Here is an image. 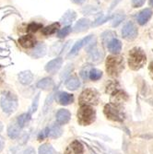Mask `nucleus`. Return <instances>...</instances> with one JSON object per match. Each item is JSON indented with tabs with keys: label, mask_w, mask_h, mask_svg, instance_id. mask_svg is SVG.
Listing matches in <instances>:
<instances>
[{
	"label": "nucleus",
	"mask_w": 153,
	"mask_h": 154,
	"mask_svg": "<svg viewBox=\"0 0 153 154\" xmlns=\"http://www.w3.org/2000/svg\"><path fill=\"white\" fill-rule=\"evenodd\" d=\"M106 72L110 77L117 78L124 69V60L121 55H109L105 62Z\"/></svg>",
	"instance_id": "obj_1"
},
{
	"label": "nucleus",
	"mask_w": 153,
	"mask_h": 154,
	"mask_svg": "<svg viewBox=\"0 0 153 154\" xmlns=\"http://www.w3.org/2000/svg\"><path fill=\"white\" fill-rule=\"evenodd\" d=\"M147 62V57L145 52L139 47H134L128 54V66L132 70H138Z\"/></svg>",
	"instance_id": "obj_2"
},
{
	"label": "nucleus",
	"mask_w": 153,
	"mask_h": 154,
	"mask_svg": "<svg viewBox=\"0 0 153 154\" xmlns=\"http://www.w3.org/2000/svg\"><path fill=\"white\" fill-rule=\"evenodd\" d=\"M78 122L81 125H90L96 119V111L90 105H82L77 114Z\"/></svg>",
	"instance_id": "obj_3"
},
{
	"label": "nucleus",
	"mask_w": 153,
	"mask_h": 154,
	"mask_svg": "<svg viewBox=\"0 0 153 154\" xmlns=\"http://www.w3.org/2000/svg\"><path fill=\"white\" fill-rule=\"evenodd\" d=\"M100 95L96 90L86 89L84 90L78 98V103L82 105H96L99 103Z\"/></svg>",
	"instance_id": "obj_4"
},
{
	"label": "nucleus",
	"mask_w": 153,
	"mask_h": 154,
	"mask_svg": "<svg viewBox=\"0 0 153 154\" xmlns=\"http://www.w3.org/2000/svg\"><path fill=\"white\" fill-rule=\"evenodd\" d=\"M0 104H1V107L5 113L11 114L13 112H15L18 107V99L15 94L7 91L1 96Z\"/></svg>",
	"instance_id": "obj_5"
},
{
	"label": "nucleus",
	"mask_w": 153,
	"mask_h": 154,
	"mask_svg": "<svg viewBox=\"0 0 153 154\" xmlns=\"http://www.w3.org/2000/svg\"><path fill=\"white\" fill-rule=\"evenodd\" d=\"M103 113L105 116L112 120V121H116V122H123L124 118V114L120 106H116L113 103H109L104 106Z\"/></svg>",
	"instance_id": "obj_6"
},
{
	"label": "nucleus",
	"mask_w": 153,
	"mask_h": 154,
	"mask_svg": "<svg viewBox=\"0 0 153 154\" xmlns=\"http://www.w3.org/2000/svg\"><path fill=\"white\" fill-rule=\"evenodd\" d=\"M18 44L24 49H32L37 45V40L32 33H26L19 37Z\"/></svg>",
	"instance_id": "obj_7"
},
{
	"label": "nucleus",
	"mask_w": 153,
	"mask_h": 154,
	"mask_svg": "<svg viewBox=\"0 0 153 154\" xmlns=\"http://www.w3.org/2000/svg\"><path fill=\"white\" fill-rule=\"evenodd\" d=\"M138 34L137 28L133 22H127L126 25L124 26L122 30V36L124 39H126L127 41H133L136 38Z\"/></svg>",
	"instance_id": "obj_8"
},
{
	"label": "nucleus",
	"mask_w": 153,
	"mask_h": 154,
	"mask_svg": "<svg viewBox=\"0 0 153 154\" xmlns=\"http://www.w3.org/2000/svg\"><path fill=\"white\" fill-rule=\"evenodd\" d=\"M127 100H128V95L121 90L115 91V92L112 93V96H111V103L120 107L124 103H127Z\"/></svg>",
	"instance_id": "obj_9"
},
{
	"label": "nucleus",
	"mask_w": 153,
	"mask_h": 154,
	"mask_svg": "<svg viewBox=\"0 0 153 154\" xmlns=\"http://www.w3.org/2000/svg\"><path fill=\"white\" fill-rule=\"evenodd\" d=\"M84 153V147L78 141L74 140L69 144L64 154H83Z\"/></svg>",
	"instance_id": "obj_10"
},
{
	"label": "nucleus",
	"mask_w": 153,
	"mask_h": 154,
	"mask_svg": "<svg viewBox=\"0 0 153 154\" xmlns=\"http://www.w3.org/2000/svg\"><path fill=\"white\" fill-rule=\"evenodd\" d=\"M55 99H57V103L59 104L68 105V104H70V103H72L74 102V96L72 94H70V93L62 91V92H59V93L57 94Z\"/></svg>",
	"instance_id": "obj_11"
},
{
	"label": "nucleus",
	"mask_w": 153,
	"mask_h": 154,
	"mask_svg": "<svg viewBox=\"0 0 153 154\" xmlns=\"http://www.w3.org/2000/svg\"><path fill=\"white\" fill-rule=\"evenodd\" d=\"M63 64V59L61 57H57V58H55L52 61H50L46 66H45V70L48 72V73H55L57 72L58 69L61 67Z\"/></svg>",
	"instance_id": "obj_12"
},
{
	"label": "nucleus",
	"mask_w": 153,
	"mask_h": 154,
	"mask_svg": "<svg viewBox=\"0 0 153 154\" xmlns=\"http://www.w3.org/2000/svg\"><path fill=\"white\" fill-rule=\"evenodd\" d=\"M71 114L66 109H60L57 114V122L58 125H66L70 120Z\"/></svg>",
	"instance_id": "obj_13"
},
{
	"label": "nucleus",
	"mask_w": 153,
	"mask_h": 154,
	"mask_svg": "<svg viewBox=\"0 0 153 154\" xmlns=\"http://www.w3.org/2000/svg\"><path fill=\"white\" fill-rule=\"evenodd\" d=\"M107 47H108V51L110 53H112L114 54H118L122 50V43L118 39L114 38L108 42Z\"/></svg>",
	"instance_id": "obj_14"
},
{
	"label": "nucleus",
	"mask_w": 153,
	"mask_h": 154,
	"mask_svg": "<svg viewBox=\"0 0 153 154\" xmlns=\"http://www.w3.org/2000/svg\"><path fill=\"white\" fill-rule=\"evenodd\" d=\"M91 38H92V35H89L86 38H84V39H82V40L77 42V43L75 44V45L73 46V48L71 49L70 53L68 54V57H72V55H75L85 45L90 44V41L91 40Z\"/></svg>",
	"instance_id": "obj_15"
},
{
	"label": "nucleus",
	"mask_w": 153,
	"mask_h": 154,
	"mask_svg": "<svg viewBox=\"0 0 153 154\" xmlns=\"http://www.w3.org/2000/svg\"><path fill=\"white\" fill-rule=\"evenodd\" d=\"M89 57H90V58L92 60V61H94V62H99V61H101L103 58V53L102 52V50L100 51V49L96 46V45H92L90 49H89Z\"/></svg>",
	"instance_id": "obj_16"
},
{
	"label": "nucleus",
	"mask_w": 153,
	"mask_h": 154,
	"mask_svg": "<svg viewBox=\"0 0 153 154\" xmlns=\"http://www.w3.org/2000/svg\"><path fill=\"white\" fill-rule=\"evenodd\" d=\"M152 16V10L150 8H145L140 11L137 15V22L140 25H145Z\"/></svg>",
	"instance_id": "obj_17"
},
{
	"label": "nucleus",
	"mask_w": 153,
	"mask_h": 154,
	"mask_svg": "<svg viewBox=\"0 0 153 154\" xmlns=\"http://www.w3.org/2000/svg\"><path fill=\"white\" fill-rule=\"evenodd\" d=\"M60 29V23L59 22H54L47 27H44L41 29V34L44 36H51L54 34L58 30Z\"/></svg>",
	"instance_id": "obj_18"
},
{
	"label": "nucleus",
	"mask_w": 153,
	"mask_h": 154,
	"mask_svg": "<svg viewBox=\"0 0 153 154\" xmlns=\"http://www.w3.org/2000/svg\"><path fill=\"white\" fill-rule=\"evenodd\" d=\"M90 26V21L88 19H80L74 27V32H85L89 29Z\"/></svg>",
	"instance_id": "obj_19"
},
{
	"label": "nucleus",
	"mask_w": 153,
	"mask_h": 154,
	"mask_svg": "<svg viewBox=\"0 0 153 154\" xmlns=\"http://www.w3.org/2000/svg\"><path fill=\"white\" fill-rule=\"evenodd\" d=\"M76 17H77V14L74 10H67L62 17L61 22L65 25L69 26V24L72 23L76 20Z\"/></svg>",
	"instance_id": "obj_20"
},
{
	"label": "nucleus",
	"mask_w": 153,
	"mask_h": 154,
	"mask_svg": "<svg viewBox=\"0 0 153 154\" xmlns=\"http://www.w3.org/2000/svg\"><path fill=\"white\" fill-rule=\"evenodd\" d=\"M20 125H18V123L14 122V123H11L8 127V137L10 138H16L18 137V136L20 135Z\"/></svg>",
	"instance_id": "obj_21"
},
{
	"label": "nucleus",
	"mask_w": 153,
	"mask_h": 154,
	"mask_svg": "<svg viewBox=\"0 0 153 154\" xmlns=\"http://www.w3.org/2000/svg\"><path fill=\"white\" fill-rule=\"evenodd\" d=\"M37 87L40 88V89H41V90H44V91L50 90V89H52L54 87V81L50 78L43 79H41L37 83Z\"/></svg>",
	"instance_id": "obj_22"
},
{
	"label": "nucleus",
	"mask_w": 153,
	"mask_h": 154,
	"mask_svg": "<svg viewBox=\"0 0 153 154\" xmlns=\"http://www.w3.org/2000/svg\"><path fill=\"white\" fill-rule=\"evenodd\" d=\"M66 86L68 90L70 91H76L80 87V81L77 77H72L68 79L66 82Z\"/></svg>",
	"instance_id": "obj_23"
},
{
	"label": "nucleus",
	"mask_w": 153,
	"mask_h": 154,
	"mask_svg": "<svg viewBox=\"0 0 153 154\" xmlns=\"http://www.w3.org/2000/svg\"><path fill=\"white\" fill-rule=\"evenodd\" d=\"M41 29H43V24L39 23V22L33 21V22H31V23H29V24L26 26L25 32L27 33H32V34H33V33L37 32L39 30H41Z\"/></svg>",
	"instance_id": "obj_24"
},
{
	"label": "nucleus",
	"mask_w": 153,
	"mask_h": 154,
	"mask_svg": "<svg viewBox=\"0 0 153 154\" xmlns=\"http://www.w3.org/2000/svg\"><path fill=\"white\" fill-rule=\"evenodd\" d=\"M33 79V75L30 72V71H24L21 72L19 75V80L20 83L24 84V85H28L30 84Z\"/></svg>",
	"instance_id": "obj_25"
},
{
	"label": "nucleus",
	"mask_w": 153,
	"mask_h": 154,
	"mask_svg": "<svg viewBox=\"0 0 153 154\" xmlns=\"http://www.w3.org/2000/svg\"><path fill=\"white\" fill-rule=\"evenodd\" d=\"M46 53V46L44 44H39L35 46L33 52H32V57L35 58H39L44 57Z\"/></svg>",
	"instance_id": "obj_26"
},
{
	"label": "nucleus",
	"mask_w": 153,
	"mask_h": 154,
	"mask_svg": "<svg viewBox=\"0 0 153 154\" xmlns=\"http://www.w3.org/2000/svg\"><path fill=\"white\" fill-rule=\"evenodd\" d=\"M62 133H63V129L58 125H54L51 128H49V137L52 138L59 137L62 135Z\"/></svg>",
	"instance_id": "obj_27"
},
{
	"label": "nucleus",
	"mask_w": 153,
	"mask_h": 154,
	"mask_svg": "<svg viewBox=\"0 0 153 154\" xmlns=\"http://www.w3.org/2000/svg\"><path fill=\"white\" fill-rule=\"evenodd\" d=\"M39 154H55V150L49 144H44L39 148Z\"/></svg>",
	"instance_id": "obj_28"
},
{
	"label": "nucleus",
	"mask_w": 153,
	"mask_h": 154,
	"mask_svg": "<svg viewBox=\"0 0 153 154\" xmlns=\"http://www.w3.org/2000/svg\"><path fill=\"white\" fill-rule=\"evenodd\" d=\"M89 77L92 81H97L103 77V72L101 70H99V69L93 68L89 72Z\"/></svg>",
	"instance_id": "obj_29"
},
{
	"label": "nucleus",
	"mask_w": 153,
	"mask_h": 154,
	"mask_svg": "<svg viewBox=\"0 0 153 154\" xmlns=\"http://www.w3.org/2000/svg\"><path fill=\"white\" fill-rule=\"evenodd\" d=\"M119 90V84L116 81H109L107 83V86H106V92L109 93H113L115 91Z\"/></svg>",
	"instance_id": "obj_30"
},
{
	"label": "nucleus",
	"mask_w": 153,
	"mask_h": 154,
	"mask_svg": "<svg viewBox=\"0 0 153 154\" xmlns=\"http://www.w3.org/2000/svg\"><path fill=\"white\" fill-rule=\"evenodd\" d=\"M30 116H31L30 114H23V115H21L20 116H19V118H18V120H17V123H18V125H20V128H23L24 125H26V123H27L28 121H29Z\"/></svg>",
	"instance_id": "obj_31"
},
{
	"label": "nucleus",
	"mask_w": 153,
	"mask_h": 154,
	"mask_svg": "<svg viewBox=\"0 0 153 154\" xmlns=\"http://www.w3.org/2000/svg\"><path fill=\"white\" fill-rule=\"evenodd\" d=\"M72 70H73V65H72V64H68V65L64 68V70L62 71V73H61V75H60L61 79H65L67 76H69V74L71 73Z\"/></svg>",
	"instance_id": "obj_32"
},
{
	"label": "nucleus",
	"mask_w": 153,
	"mask_h": 154,
	"mask_svg": "<svg viewBox=\"0 0 153 154\" xmlns=\"http://www.w3.org/2000/svg\"><path fill=\"white\" fill-rule=\"evenodd\" d=\"M71 32V26H66L63 29H61L60 31H58L57 32V37L58 38H65L66 36H67Z\"/></svg>",
	"instance_id": "obj_33"
},
{
	"label": "nucleus",
	"mask_w": 153,
	"mask_h": 154,
	"mask_svg": "<svg viewBox=\"0 0 153 154\" xmlns=\"http://www.w3.org/2000/svg\"><path fill=\"white\" fill-rule=\"evenodd\" d=\"M46 137H49V128H47L44 130L41 131V133L39 135V139H44Z\"/></svg>",
	"instance_id": "obj_34"
},
{
	"label": "nucleus",
	"mask_w": 153,
	"mask_h": 154,
	"mask_svg": "<svg viewBox=\"0 0 153 154\" xmlns=\"http://www.w3.org/2000/svg\"><path fill=\"white\" fill-rule=\"evenodd\" d=\"M115 32H106L103 33V35H102V39H103V41L104 42L106 38L110 39L111 37H113V36H115Z\"/></svg>",
	"instance_id": "obj_35"
},
{
	"label": "nucleus",
	"mask_w": 153,
	"mask_h": 154,
	"mask_svg": "<svg viewBox=\"0 0 153 154\" xmlns=\"http://www.w3.org/2000/svg\"><path fill=\"white\" fill-rule=\"evenodd\" d=\"M111 19V17H105V18H103V19H99L98 20H97L95 23H93L92 25L93 26H97V25H100V24H103V22H105V21H107V20H109Z\"/></svg>",
	"instance_id": "obj_36"
},
{
	"label": "nucleus",
	"mask_w": 153,
	"mask_h": 154,
	"mask_svg": "<svg viewBox=\"0 0 153 154\" xmlns=\"http://www.w3.org/2000/svg\"><path fill=\"white\" fill-rule=\"evenodd\" d=\"M39 96L40 94L38 93L35 97V99L33 101V103H32V112H35L36 111V108H37V105H38V101H39Z\"/></svg>",
	"instance_id": "obj_37"
},
{
	"label": "nucleus",
	"mask_w": 153,
	"mask_h": 154,
	"mask_svg": "<svg viewBox=\"0 0 153 154\" xmlns=\"http://www.w3.org/2000/svg\"><path fill=\"white\" fill-rule=\"evenodd\" d=\"M4 79H5V70L2 66H0V84L4 81Z\"/></svg>",
	"instance_id": "obj_38"
},
{
	"label": "nucleus",
	"mask_w": 153,
	"mask_h": 154,
	"mask_svg": "<svg viewBox=\"0 0 153 154\" xmlns=\"http://www.w3.org/2000/svg\"><path fill=\"white\" fill-rule=\"evenodd\" d=\"M148 71H149L150 78L153 79V61H151V63H150L149 66H148Z\"/></svg>",
	"instance_id": "obj_39"
},
{
	"label": "nucleus",
	"mask_w": 153,
	"mask_h": 154,
	"mask_svg": "<svg viewBox=\"0 0 153 154\" xmlns=\"http://www.w3.org/2000/svg\"><path fill=\"white\" fill-rule=\"evenodd\" d=\"M25 154H35V150L33 148H28L26 150H25Z\"/></svg>",
	"instance_id": "obj_40"
},
{
	"label": "nucleus",
	"mask_w": 153,
	"mask_h": 154,
	"mask_svg": "<svg viewBox=\"0 0 153 154\" xmlns=\"http://www.w3.org/2000/svg\"><path fill=\"white\" fill-rule=\"evenodd\" d=\"M4 146H5V140L2 137H0V151L4 149Z\"/></svg>",
	"instance_id": "obj_41"
},
{
	"label": "nucleus",
	"mask_w": 153,
	"mask_h": 154,
	"mask_svg": "<svg viewBox=\"0 0 153 154\" xmlns=\"http://www.w3.org/2000/svg\"><path fill=\"white\" fill-rule=\"evenodd\" d=\"M72 1L76 4H82V3H84L86 0H72Z\"/></svg>",
	"instance_id": "obj_42"
},
{
	"label": "nucleus",
	"mask_w": 153,
	"mask_h": 154,
	"mask_svg": "<svg viewBox=\"0 0 153 154\" xmlns=\"http://www.w3.org/2000/svg\"><path fill=\"white\" fill-rule=\"evenodd\" d=\"M52 98H53V95H50V100H49V104H50V103H51V102H52ZM47 105H48V101H47V102H46V103H45V106H44V111H45V109H46Z\"/></svg>",
	"instance_id": "obj_43"
},
{
	"label": "nucleus",
	"mask_w": 153,
	"mask_h": 154,
	"mask_svg": "<svg viewBox=\"0 0 153 154\" xmlns=\"http://www.w3.org/2000/svg\"><path fill=\"white\" fill-rule=\"evenodd\" d=\"M2 129H3V125H2V123L0 122V132L2 131Z\"/></svg>",
	"instance_id": "obj_44"
},
{
	"label": "nucleus",
	"mask_w": 153,
	"mask_h": 154,
	"mask_svg": "<svg viewBox=\"0 0 153 154\" xmlns=\"http://www.w3.org/2000/svg\"><path fill=\"white\" fill-rule=\"evenodd\" d=\"M149 5L151 7H153V0H149Z\"/></svg>",
	"instance_id": "obj_45"
}]
</instances>
